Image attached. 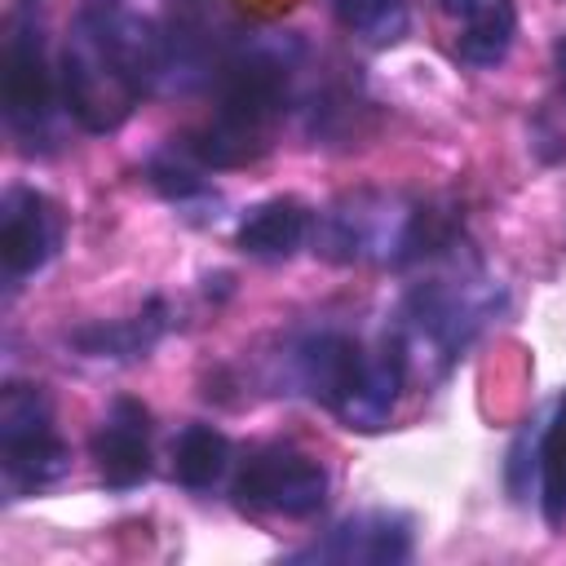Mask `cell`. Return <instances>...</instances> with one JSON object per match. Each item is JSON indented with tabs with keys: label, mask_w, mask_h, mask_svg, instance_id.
I'll use <instances>...</instances> for the list:
<instances>
[{
	"label": "cell",
	"mask_w": 566,
	"mask_h": 566,
	"mask_svg": "<svg viewBox=\"0 0 566 566\" xmlns=\"http://www.w3.org/2000/svg\"><path fill=\"white\" fill-rule=\"evenodd\" d=\"M553 71H557V84H562V93H566V35L553 44Z\"/></svg>",
	"instance_id": "cell-19"
},
{
	"label": "cell",
	"mask_w": 566,
	"mask_h": 566,
	"mask_svg": "<svg viewBox=\"0 0 566 566\" xmlns=\"http://www.w3.org/2000/svg\"><path fill=\"white\" fill-rule=\"evenodd\" d=\"M491 310H495L491 283L478 270H460V261L451 256V270L416 283L402 305V323L394 340L407 358V371L416 358H438V367L455 363V354L473 340V332L486 323Z\"/></svg>",
	"instance_id": "cell-3"
},
{
	"label": "cell",
	"mask_w": 566,
	"mask_h": 566,
	"mask_svg": "<svg viewBox=\"0 0 566 566\" xmlns=\"http://www.w3.org/2000/svg\"><path fill=\"white\" fill-rule=\"evenodd\" d=\"M332 13L349 35H358L363 44H376V49L398 44L411 22L402 0H332Z\"/></svg>",
	"instance_id": "cell-16"
},
{
	"label": "cell",
	"mask_w": 566,
	"mask_h": 566,
	"mask_svg": "<svg viewBox=\"0 0 566 566\" xmlns=\"http://www.w3.org/2000/svg\"><path fill=\"white\" fill-rule=\"evenodd\" d=\"M301 44L292 35H252L239 40L230 62L221 66V102L212 124L190 142V150L203 164H248L256 159L270 142V124L283 115L287 102V80L296 71Z\"/></svg>",
	"instance_id": "cell-1"
},
{
	"label": "cell",
	"mask_w": 566,
	"mask_h": 566,
	"mask_svg": "<svg viewBox=\"0 0 566 566\" xmlns=\"http://www.w3.org/2000/svg\"><path fill=\"white\" fill-rule=\"evenodd\" d=\"M150 181H155L168 199H177V203H186V199H195V195H208V186H203L190 168H181V164H172V159H155V164H150Z\"/></svg>",
	"instance_id": "cell-18"
},
{
	"label": "cell",
	"mask_w": 566,
	"mask_h": 566,
	"mask_svg": "<svg viewBox=\"0 0 566 566\" xmlns=\"http://www.w3.org/2000/svg\"><path fill=\"white\" fill-rule=\"evenodd\" d=\"M164 332V305H150L146 314L128 318V323H97V327H80L71 340L88 354V358H137L146 354Z\"/></svg>",
	"instance_id": "cell-14"
},
{
	"label": "cell",
	"mask_w": 566,
	"mask_h": 566,
	"mask_svg": "<svg viewBox=\"0 0 566 566\" xmlns=\"http://www.w3.org/2000/svg\"><path fill=\"white\" fill-rule=\"evenodd\" d=\"M97 40L102 49L133 75V84L142 93H150L164 80V35L124 0H84L75 13Z\"/></svg>",
	"instance_id": "cell-8"
},
{
	"label": "cell",
	"mask_w": 566,
	"mask_h": 566,
	"mask_svg": "<svg viewBox=\"0 0 566 566\" xmlns=\"http://www.w3.org/2000/svg\"><path fill=\"white\" fill-rule=\"evenodd\" d=\"M0 111L9 133L35 150L53 128V71L44 44V0H13L0 53Z\"/></svg>",
	"instance_id": "cell-4"
},
{
	"label": "cell",
	"mask_w": 566,
	"mask_h": 566,
	"mask_svg": "<svg viewBox=\"0 0 566 566\" xmlns=\"http://www.w3.org/2000/svg\"><path fill=\"white\" fill-rule=\"evenodd\" d=\"M226 464H230V442L221 429H212V424H186L181 429V438L172 447V473L181 486L203 491L226 473Z\"/></svg>",
	"instance_id": "cell-15"
},
{
	"label": "cell",
	"mask_w": 566,
	"mask_h": 566,
	"mask_svg": "<svg viewBox=\"0 0 566 566\" xmlns=\"http://www.w3.org/2000/svg\"><path fill=\"white\" fill-rule=\"evenodd\" d=\"M62 243V217L57 208L31 190V186H9L0 199V265L9 279L35 274Z\"/></svg>",
	"instance_id": "cell-9"
},
{
	"label": "cell",
	"mask_w": 566,
	"mask_h": 566,
	"mask_svg": "<svg viewBox=\"0 0 566 566\" xmlns=\"http://www.w3.org/2000/svg\"><path fill=\"white\" fill-rule=\"evenodd\" d=\"M310 234V212L296 199H265L239 221V248L256 261H287Z\"/></svg>",
	"instance_id": "cell-13"
},
{
	"label": "cell",
	"mask_w": 566,
	"mask_h": 566,
	"mask_svg": "<svg viewBox=\"0 0 566 566\" xmlns=\"http://www.w3.org/2000/svg\"><path fill=\"white\" fill-rule=\"evenodd\" d=\"M234 500L256 513L279 517H310L327 500V469L292 447H265L243 460L234 478Z\"/></svg>",
	"instance_id": "cell-7"
},
{
	"label": "cell",
	"mask_w": 566,
	"mask_h": 566,
	"mask_svg": "<svg viewBox=\"0 0 566 566\" xmlns=\"http://www.w3.org/2000/svg\"><path fill=\"white\" fill-rule=\"evenodd\" d=\"M62 93H66V111L88 128V133H111L128 119V111L137 106L142 88L133 84V75L102 49V40L75 18L66 49H62Z\"/></svg>",
	"instance_id": "cell-5"
},
{
	"label": "cell",
	"mask_w": 566,
	"mask_h": 566,
	"mask_svg": "<svg viewBox=\"0 0 566 566\" xmlns=\"http://www.w3.org/2000/svg\"><path fill=\"white\" fill-rule=\"evenodd\" d=\"M539 500L548 526H566V394L539 438Z\"/></svg>",
	"instance_id": "cell-17"
},
{
	"label": "cell",
	"mask_w": 566,
	"mask_h": 566,
	"mask_svg": "<svg viewBox=\"0 0 566 566\" xmlns=\"http://www.w3.org/2000/svg\"><path fill=\"white\" fill-rule=\"evenodd\" d=\"M0 460L9 486H49L66 473V447L53 429V407L35 385H4L0 394Z\"/></svg>",
	"instance_id": "cell-6"
},
{
	"label": "cell",
	"mask_w": 566,
	"mask_h": 566,
	"mask_svg": "<svg viewBox=\"0 0 566 566\" xmlns=\"http://www.w3.org/2000/svg\"><path fill=\"white\" fill-rule=\"evenodd\" d=\"M438 9L455 27V53L473 66H495L509 57L517 35L513 0H438Z\"/></svg>",
	"instance_id": "cell-11"
},
{
	"label": "cell",
	"mask_w": 566,
	"mask_h": 566,
	"mask_svg": "<svg viewBox=\"0 0 566 566\" xmlns=\"http://www.w3.org/2000/svg\"><path fill=\"white\" fill-rule=\"evenodd\" d=\"M292 371L314 402H323L349 429L371 433L389 420L398 402V389L407 380V358L394 336L376 354H367L345 332H314L292 349Z\"/></svg>",
	"instance_id": "cell-2"
},
{
	"label": "cell",
	"mask_w": 566,
	"mask_h": 566,
	"mask_svg": "<svg viewBox=\"0 0 566 566\" xmlns=\"http://www.w3.org/2000/svg\"><path fill=\"white\" fill-rule=\"evenodd\" d=\"M93 460L106 486L128 491L150 473V420L133 398H115L93 433Z\"/></svg>",
	"instance_id": "cell-10"
},
{
	"label": "cell",
	"mask_w": 566,
	"mask_h": 566,
	"mask_svg": "<svg viewBox=\"0 0 566 566\" xmlns=\"http://www.w3.org/2000/svg\"><path fill=\"white\" fill-rule=\"evenodd\" d=\"M411 553V531L398 513H358L345 517L318 548L314 557L327 562H354V566H389Z\"/></svg>",
	"instance_id": "cell-12"
}]
</instances>
